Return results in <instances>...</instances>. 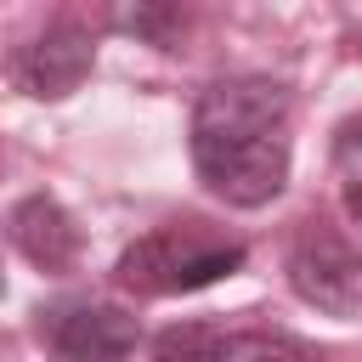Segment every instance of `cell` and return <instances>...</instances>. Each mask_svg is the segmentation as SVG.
I'll return each instance as SVG.
<instances>
[{"label": "cell", "instance_id": "6da1fadb", "mask_svg": "<svg viewBox=\"0 0 362 362\" xmlns=\"http://www.w3.org/2000/svg\"><path fill=\"white\" fill-rule=\"evenodd\" d=\"M243 260H249V249L238 238L209 232V221H170V226H153L136 243H124L113 277L141 300H170V294H198L221 277H238Z\"/></svg>", "mask_w": 362, "mask_h": 362}, {"label": "cell", "instance_id": "7a4b0ae2", "mask_svg": "<svg viewBox=\"0 0 362 362\" xmlns=\"http://www.w3.org/2000/svg\"><path fill=\"white\" fill-rule=\"evenodd\" d=\"M187 147L198 181L232 209H260L288 187V130H192Z\"/></svg>", "mask_w": 362, "mask_h": 362}, {"label": "cell", "instance_id": "3957f363", "mask_svg": "<svg viewBox=\"0 0 362 362\" xmlns=\"http://www.w3.org/2000/svg\"><path fill=\"white\" fill-rule=\"evenodd\" d=\"M283 277L288 288L317 305L322 317H339V322H362V255L328 232V226H300L288 255H283Z\"/></svg>", "mask_w": 362, "mask_h": 362}, {"label": "cell", "instance_id": "277c9868", "mask_svg": "<svg viewBox=\"0 0 362 362\" xmlns=\"http://www.w3.org/2000/svg\"><path fill=\"white\" fill-rule=\"evenodd\" d=\"M45 345L62 362H130L141 345V322L113 305V300H90V294H62L51 305L34 311Z\"/></svg>", "mask_w": 362, "mask_h": 362}, {"label": "cell", "instance_id": "5b68a950", "mask_svg": "<svg viewBox=\"0 0 362 362\" xmlns=\"http://www.w3.org/2000/svg\"><path fill=\"white\" fill-rule=\"evenodd\" d=\"M96 68V34L74 17H57L45 23L34 40H23L11 51V85L34 102H62L74 96Z\"/></svg>", "mask_w": 362, "mask_h": 362}, {"label": "cell", "instance_id": "8992f818", "mask_svg": "<svg viewBox=\"0 0 362 362\" xmlns=\"http://www.w3.org/2000/svg\"><path fill=\"white\" fill-rule=\"evenodd\" d=\"M288 85L272 74H232L204 85L192 102V130H288Z\"/></svg>", "mask_w": 362, "mask_h": 362}, {"label": "cell", "instance_id": "52a82bcc", "mask_svg": "<svg viewBox=\"0 0 362 362\" xmlns=\"http://www.w3.org/2000/svg\"><path fill=\"white\" fill-rule=\"evenodd\" d=\"M6 238H11V249H17L23 260H34L40 272H62V266H74V255H79V226H74V215H68L51 192L17 198V204L6 209Z\"/></svg>", "mask_w": 362, "mask_h": 362}, {"label": "cell", "instance_id": "ba28073f", "mask_svg": "<svg viewBox=\"0 0 362 362\" xmlns=\"http://www.w3.org/2000/svg\"><path fill=\"white\" fill-rule=\"evenodd\" d=\"M107 23H113L119 34L147 40V45H170V40H175V28H181V11H175V6H164V0H136V6H113V11H107Z\"/></svg>", "mask_w": 362, "mask_h": 362}, {"label": "cell", "instance_id": "9c48e42d", "mask_svg": "<svg viewBox=\"0 0 362 362\" xmlns=\"http://www.w3.org/2000/svg\"><path fill=\"white\" fill-rule=\"evenodd\" d=\"M221 339H226V334L198 328V322L164 328V334L153 339V362H221Z\"/></svg>", "mask_w": 362, "mask_h": 362}, {"label": "cell", "instance_id": "30bf717a", "mask_svg": "<svg viewBox=\"0 0 362 362\" xmlns=\"http://www.w3.org/2000/svg\"><path fill=\"white\" fill-rule=\"evenodd\" d=\"M221 362H300V351L277 334H226L221 339Z\"/></svg>", "mask_w": 362, "mask_h": 362}, {"label": "cell", "instance_id": "8fae6325", "mask_svg": "<svg viewBox=\"0 0 362 362\" xmlns=\"http://www.w3.org/2000/svg\"><path fill=\"white\" fill-rule=\"evenodd\" d=\"M334 170L345 175V187H362V113L334 130Z\"/></svg>", "mask_w": 362, "mask_h": 362}, {"label": "cell", "instance_id": "7c38bea8", "mask_svg": "<svg viewBox=\"0 0 362 362\" xmlns=\"http://www.w3.org/2000/svg\"><path fill=\"white\" fill-rule=\"evenodd\" d=\"M345 215L362 226V187H345Z\"/></svg>", "mask_w": 362, "mask_h": 362}, {"label": "cell", "instance_id": "4fadbf2b", "mask_svg": "<svg viewBox=\"0 0 362 362\" xmlns=\"http://www.w3.org/2000/svg\"><path fill=\"white\" fill-rule=\"evenodd\" d=\"M0 294H6V277H0Z\"/></svg>", "mask_w": 362, "mask_h": 362}]
</instances>
